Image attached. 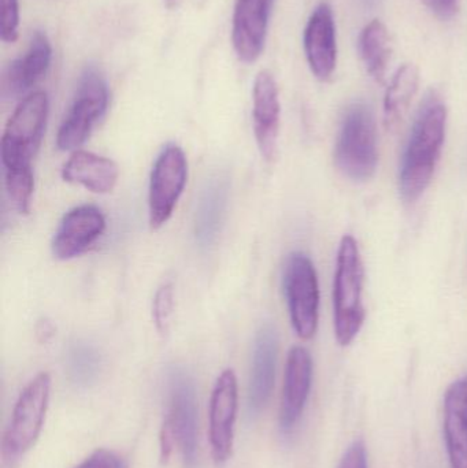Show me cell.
<instances>
[{"label": "cell", "mask_w": 467, "mask_h": 468, "mask_svg": "<svg viewBox=\"0 0 467 468\" xmlns=\"http://www.w3.org/2000/svg\"><path fill=\"white\" fill-rule=\"evenodd\" d=\"M175 314V288L172 283H164L156 291L153 302V319L159 335H166L172 326Z\"/></svg>", "instance_id": "25"}, {"label": "cell", "mask_w": 467, "mask_h": 468, "mask_svg": "<svg viewBox=\"0 0 467 468\" xmlns=\"http://www.w3.org/2000/svg\"><path fill=\"white\" fill-rule=\"evenodd\" d=\"M364 277L358 241L347 234L337 250L334 281V335L342 346H348L356 340L366 318Z\"/></svg>", "instance_id": "2"}, {"label": "cell", "mask_w": 467, "mask_h": 468, "mask_svg": "<svg viewBox=\"0 0 467 468\" xmlns=\"http://www.w3.org/2000/svg\"><path fill=\"white\" fill-rule=\"evenodd\" d=\"M164 425L175 436L186 466L194 467L197 458L196 390L189 374L180 367L169 373V411Z\"/></svg>", "instance_id": "9"}, {"label": "cell", "mask_w": 467, "mask_h": 468, "mask_svg": "<svg viewBox=\"0 0 467 468\" xmlns=\"http://www.w3.org/2000/svg\"><path fill=\"white\" fill-rule=\"evenodd\" d=\"M458 0H430V7L441 16H451L457 11Z\"/></svg>", "instance_id": "29"}, {"label": "cell", "mask_w": 467, "mask_h": 468, "mask_svg": "<svg viewBox=\"0 0 467 468\" xmlns=\"http://www.w3.org/2000/svg\"><path fill=\"white\" fill-rule=\"evenodd\" d=\"M313 384V357L304 346L288 352L280 406V428L284 433L293 431L309 400Z\"/></svg>", "instance_id": "15"}, {"label": "cell", "mask_w": 467, "mask_h": 468, "mask_svg": "<svg viewBox=\"0 0 467 468\" xmlns=\"http://www.w3.org/2000/svg\"><path fill=\"white\" fill-rule=\"evenodd\" d=\"M238 410V377L232 368H227L217 378L208 410V439L217 463H225L232 456Z\"/></svg>", "instance_id": "10"}, {"label": "cell", "mask_w": 467, "mask_h": 468, "mask_svg": "<svg viewBox=\"0 0 467 468\" xmlns=\"http://www.w3.org/2000/svg\"><path fill=\"white\" fill-rule=\"evenodd\" d=\"M229 199V181L224 176H214L206 181L197 199L194 232L197 245L208 250L221 232Z\"/></svg>", "instance_id": "19"}, {"label": "cell", "mask_w": 467, "mask_h": 468, "mask_svg": "<svg viewBox=\"0 0 467 468\" xmlns=\"http://www.w3.org/2000/svg\"><path fill=\"white\" fill-rule=\"evenodd\" d=\"M62 177L66 183L82 186L93 194L106 195L117 186L120 169L112 159L77 150L63 165Z\"/></svg>", "instance_id": "20"}, {"label": "cell", "mask_w": 467, "mask_h": 468, "mask_svg": "<svg viewBox=\"0 0 467 468\" xmlns=\"http://www.w3.org/2000/svg\"><path fill=\"white\" fill-rule=\"evenodd\" d=\"M282 289L293 330L302 340H312L320 319V283L309 255L299 250L288 255L282 269Z\"/></svg>", "instance_id": "6"}, {"label": "cell", "mask_w": 467, "mask_h": 468, "mask_svg": "<svg viewBox=\"0 0 467 468\" xmlns=\"http://www.w3.org/2000/svg\"><path fill=\"white\" fill-rule=\"evenodd\" d=\"M188 178L183 148L167 144L155 159L148 188V218L153 229L164 227L175 213Z\"/></svg>", "instance_id": "8"}, {"label": "cell", "mask_w": 467, "mask_h": 468, "mask_svg": "<svg viewBox=\"0 0 467 468\" xmlns=\"http://www.w3.org/2000/svg\"><path fill=\"white\" fill-rule=\"evenodd\" d=\"M424 2H425V5H430V0H424Z\"/></svg>", "instance_id": "32"}, {"label": "cell", "mask_w": 467, "mask_h": 468, "mask_svg": "<svg viewBox=\"0 0 467 468\" xmlns=\"http://www.w3.org/2000/svg\"><path fill=\"white\" fill-rule=\"evenodd\" d=\"M359 54L367 73L377 82H384L392 58V40L380 19H373L359 35Z\"/></svg>", "instance_id": "22"}, {"label": "cell", "mask_w": 467, "mask_h": 468, "mask_svg": "<svg viewBox=\"0 0 467 468\" xmlns=\"http://www.w3.org/2000/svg\"><path fill=\"white\" fill-rule=\"evenodd\" d=\"M276 0H236L232 44L239 59L252 63L262 55Z\"/></svg>", "instance_id": "12"}, {"label": "cell", "mask_w": 467, "mask_h": 468, "mask_svg": "<svg viewBox=\"0 0 467 468\" xmlns=\"http://www.w3.org/2000/svg\"><path fill=\"white\" fill-rule=\"evenodd\" d=\"M66 368L74 384L90 387L98 379L101 373V352L88 341H74L66 352Z\"/></svg>", "instance_id": "23"}, {"label": "cell", "mask_w": 467, "mask_h": 468, "mask_svg": "<svg viewBox=\"0 0 467 468\" xmlns=\"http://www.w3.org/2000/svg\"><path fill=\"white\" fill-rule=\"evenodd\" d=\"M443 412L450 467L467 468V374L446 390Z\"/></svg>", "instance_id": "18"}, {"label": "cell", "mask_w": 467, "mask_h": 468, "mask_svg": "<svg viewBox=\"0 0 467 468\" xmlns=\"http://www.w3.org/2000/svg\"><path fill=\"white\" fill-rule=\"evenodd\" d=\"M303 46L312 73L320 81H329L337 66V38L334 11L328 3H320L310 16Z\"/></svg>", "instance_id": "14"}, {"label": "cell", "mask_w": 467, "mask_h": 468, "mask_svg": "<svg viewBox=\"0 0 467 468\" xmlns=\"http://www.w3.org/2000/svg\"><path fill=\"white\" fill-rule=\"evenodd\" d=\"M36 332H37L38 340H40L41 343H46V341H48L49 338L54 335V326H52L48 321H41L40 324H37Z\"/></svg>", "instance_id": "30"}, {"label": "cell", "mask_w": 467, "mask_h": 468, "mask_svg": "<svg viewBox=\"0 0 467 468\" xmlns=\"http://www.w3.org/2000/svg\"><path fill=\"white\" fill-rule=\"evenodd\" d=\"M48 96L43 90L30 92L19 101L3 132L2 164L5 170L32 166L48 120Z\"/></svg>", "instance_id": "5"}, {"label": "cell", "mask_w": 467, "mask_h": 468, "mask_svg": "<svg viewBox=\"0 0 467 468\" xmlns=\"http://www.w3.org/2000/svg\"><path fill=\"white\" fill-rule=\"evenodd\" d=\"M183 2L184 0H164V5H166V8H169V10H175V8L183 5Z\"/></svg>", "instance_id": "31"}, {"label": "cell", "mask_w": 467, "mask_h": 468, "mask_svg": "<svg viewBox=\"0 0 467 468\" xmlns=\"http://www.w3.org/2000/svg\"><path fill=\"white\" fill-rule=\"evenodd\" d=\"M106 230V218L95 206H79L63 216L52 239V253L70 261L87 252Z\"/></svg>", "instance_id": "11"}, {"label": "cell", "mask_w": 467, "mask_h": 468, "mask_svg": "<svg viewBox=\"0 0 467 468\" xmlns=\"http://www.w3.org/2000/svg\"><path fill=\"white\" fill-rule=\"evenodd\" d=\"M76 468H126V464L117 453L111 451L96 450Z\"/></svg>", "instance_id": "27"}, {"label": "cell", "mask_w": 467, "mask_h": 468, "mask_svg": "<svg viewBox=\"0 0 467 468\" xmlns=\"http://www.w3.org/2000/svg\"><path fill=\"white\" fill-rule=\"evenodd\" d=\"M447 106L430 90L414 120L399 170V194L408 205L416 203L430 188L446 140Z\"/></svg>", "instance_id": "1"}, {"label": "cell", "mask_w": 467, "mask_h": 468, "mask_svg": "<svg viewBox=\"0 0 467 468\" xmlns=\"http://www.w3.org/2000/svg\"><path fill=\"white\" fill-rule=\"evenodd\" d=\"M419 68L413 63L400 66L392 77L384 98V123L387 129L392 131L399 126L419 92Z\"/></svg>", "instance_id": "21"}, {"label": "cell", "mask_w": 467, "mask_h": 468, "mask_svg": "<svg viewBox=\"0 0 467 468\" xmlns=\"http://www.w3.org/2000/svg\"><path fill=\"white\" fill-rule=\"evenodd\" d=\"M5 186L8 199L22 216L29 214L32 207L35 176L32 166L5 170Z\"/></svg>", "instance_id": "24"}, {"label": "cell", "mask_w": 467, "mask_h": 468, "mask_svg": "<svg viewBox=\"0 0 467 468\" xmlns=\"http://www.w3.org/2000/svg\"><path fill=\"white\" fill-rule=\"evenodd\" d=\"M52 47L46 33L32 36L29 47L22 57L14 59L3 74L2 90L5 98H19L29 92L48 71Z\"/></svg>", "instance_id": "17"}, {"label": "cell", "mask_w": 467, "mask_h": 468, "mask_svg": "<svg viewBox=\"0 0 467 468\" xmlns=\"http://www.w3.org/2000/svg\"><path fill=\"white\" fill-rule=\"evenodd\" d=\"M51 396V377L40 373L19 393L2 440V461L14 468L37 441Z\"/></svg>", "instance_id": "4"}, {"label": "cell", "mask_w": 467, "mask_h": 468, "mask_svg": "<svg viewBox=\"0 0 467 468\" xmlns=\"http://www.w3.org/2000/svg\"><path fill=\"white\" fill-rule=\"evenodd\" d=\"M279 343V333L271 324L260 326L255 335L249 387V411L254 417L268 406L273 393Z\"/></svg>", "instance_id": "16"}, {"label": "cell", "mask_w": 467, "mask_h": 468, "mask_svg": "<svg viewBox=\"0 0 467 468\" xmlns=\"http://www.w3.org/2000/svg\"><path fill=\"white\" fill-rule=\"evenodd\" d=\"M334 162L350 180L364 183L375 177L378 137L375 112L369 104L358 101L345 110L334 147Z\"/></svg>", "instance_id": "3"}, {"label": "cell", "mask_w": 467, "mask_h": 468, "mask_svg": "<svg viewBox=\"0 0 467 468\" xmlns=\"http://www.w3.org/2000/svg\"><path fill=\"white\" fill-rule=\"evenodd\" d=\"M109 87L103 74L96 68H87L80 79L73 103L60 123L57 147L60 151H77L81 147L93 126L106 114L109 107Z\"/></svg>", "instance_id": "7"}, {"label": "cell", "mask_w": 467, "mask_h": 468, "mask_svg": "<svg viewBox=\"0 0 467 468\" xmlns=\"http://www.w3.org/2000/svg\"><path fill=\"white\" fill-rule=\"evenodd\" d=\"M281 104L276 79L269 70L257 74L252 88V121L260 155L273 161L279 143Z\"/></svg>", "instance_id": "13"}, {"label": "cell", "mask_w": 467, "mask_h": 468, "mask_svg": "<svg viewBox=\"0 0 467 468\" xmlns=\"http://www.w3.org/2000/svg\"><path fill=\"white\" fill-rule=\"evenodd\" d=\"M2 5V40L16 43L19 30L18 0H0Z\"/></svg>", "instance_id": "26"}, {"label": "cell", "mask_w": 467, "mask_h": 468, "mask_svg": "<svg viewBox=\"0 0 467 468\" xmlns=\"http://www.w3.org/2000/svg\"><path fill=\"white\" fill-rule=\"evenodd\" d=\"M337 468H369L366 445L362 440H356L347 448Z\"/></svg>", "instance_id": "28"}]
</instances>
